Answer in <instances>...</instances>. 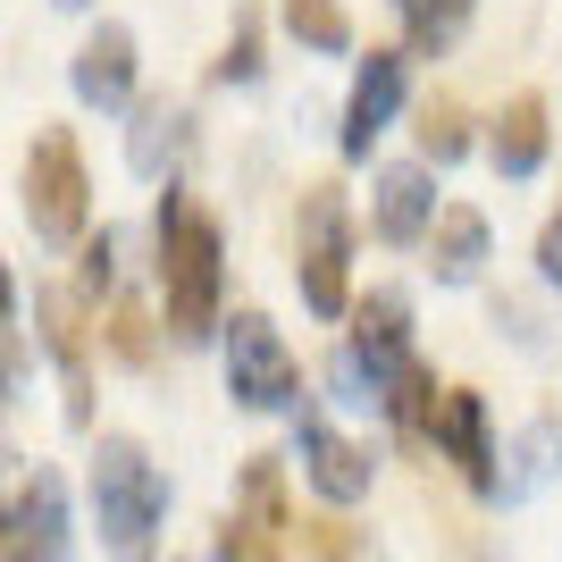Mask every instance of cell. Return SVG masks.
Returning a JSON list of instances; mask_svg holds the SVG:
<instances>
[{"label": "cell", "mask_w": 562, "mask_h": 562, "mask_svg": "<svg viewBox=\"0 0 562 562\" xmlns=\"http://www.w3.org/2000/svg\"><path fill=\"white\" fill-rule=\"evenodd\" d=\"M25 227H34V244H85V227H93V177H85L76 135H59V126L25 143Z\"/></svg>", "instance_id": "obj_4"}, {"label": "cell", "mask_w": 562, "mask_h": 562, "mask_svg": "<svg viewBox=\"0 0 562 562\" xmlns=\"http://www.w3.org/2000/svg\"><path fill=\"white\" fill-rule=\"evenodd\" d=\"M9 311H18V285H9V269H0V328H9Z\"/></svg>", "instance_id": "obj_28"}, {"label": "cell", "mask_w": 562, "mask_h": 562, "mask_svg": "<svg viewBox=\"0 0 562 562\" xmlns=\"http://www.w3.org/2000/svg\"><path fill=\"white\" fill-rule=\"evenodd\" d=\"M160 513H168V479L135 437H101L93 453V520L110 562H151L160 546Z\"/></svg>", "instance_id": "obj_2"}, {"label": "cell", "mask_w": 562, "mask_h": 562, "mask_svg": "<svg viewBox=\"0 0 562 562\" xmlns=\"http://www.w3.org/2000/svg\"><path fill=\"white\" fill-rule=\"evenodd\" d=\"M34 319H43V345H50V361H59V378H68V420L85 428V420H93V370H85V303H76L68 285H43V294H34Z\"/></svg>", "instance_id": "obj_11"}, {"label": "cell", "mask_w": 562, "mask_h": 562, "mask_svg": "<svg viewBox=\"0 0 562 562\" xmlns=\"http://www.w3.org/2000/svg\"><path fill=\"white\" fill-rule=\"evenodd\" d=\"M412 135H420V160L453 168V160L470 151V117H462V101H453V93L420 101V117H412Z\"/></svg>", "instance_id": "obj_20"}, {"label": "cell", "mask_w": 562, "mask_h": 562, "mask_svg": "<svg viewBox=\"0 0 562 562\" xmlns=\"http://www.w3.org/2000/svg\"><path fill=\"white\" fill-rule=\"evenodd\" d=\"M285 34H294L303 50H352L345 0H285Z\"/></svg>", "instance_id": "obj_21"}, {"label": "cell", "mask_w": 562, "mask_h": 562, "mask_svg": "<svg viewBox=\"0 0 562 562\" xmlns=\"http://www.w3.org/2000/svg\"><path fill=\"white\" fill-rule=\"evenodd\" d=\"M110 345H117V361H151V319L126 303V311L110 319Z\"/></svg>", "instance_id": "obj_23"}, {"label": "cell", "mask_w": 562, "mask_h": 562, "mask_svg": "<svg viewBox=\"0 0 562 562\" xmlns=\"http://www.w3.org/2000/svg\"><path fill=\"white\" fill-rule=\"evenodd\" d=\"M403 85H412V50H370L361 68H352V93H345V160H370V143L395 126L403 110Z\"/></svg>", "instance_id": "obj_7"}, {"label": "cell", "mask_w": 562, "mask_h": 562, "mask_svg": "<svg viewBox=\"0 0 562 562\" xmlns=\"http://www.w3.org/2000/svg\"><path fill=\"white\" fill-rule=\"evenodd\" d=\"M160 311H168L177 345H202V336L227 328V244H218V218L177 186L160 202Z\"/></svg>", "instance_id": "obj_1"}, {"label": "cell", "mask_w": 562, "mask_h": 562, "mask_svg": "<svg viewBox=\"0 0 562 562\" xmlns=\"http://www.w3.org/2000/svg\"><path fill=\"white\" fill-rule=\"evenodd\" d=\"M177 151H186V110H177V101H135V126H126L135 177H168Z\"/></svg>", "instance_id": "obj_17"}, {"label": "cell", "mask_w": 562, "mask_h": 562, "mask_svg": "<svg viewBox=\"0 0 562 562\" xmlns=\"http://www.w3.org/2000/svg\"><path fill=\"white\" fill-rule=\"evenodd\" d=\"M0 554H9V513H0Z\"/></svg>", "instance_id": "obj_30"}, {"label": "cell", "mask_w": 562, "mask_h": 562, "mask_svg": "<svg viewBox=\"0 0 562 562\" xmlns=\"http://www.w3.org/2000/svg\"><path fill=\"white\" fill-rule=\"evenodd\" d=\"M546 151H554L546 101H538V93H513V101H504V117H495V135H487L495 177H538V168H546Z\"/></svg>", "instance_id": "obj_15"}, {"label": "cell", "mask_w": 562, "mask_h": 562, "mask_svg": "<svg viewBox=\"0 0 562 562\" xmlns=\"http://www.w3.org/2000/svg\"><path fill=\"white\" fill-rule=\"evenodd\" d=\"M68 85H76V101H85V110H126V101H135V34H126L117 18H101L93 34L76 43Z\"/></svg>", "instance_id": "obj_9"}, {"label": "cell", "mask_w": 562, "mask_h": 562, "mask_svg": "<svg viewBox=\"0 0 562 562\" xmlns=\"http://www.w3.org/2000/svg\"><path fill=\"white\" fill-rule=\"evenodd\" d=\"M513 462H520V470H513V479H504V495H538L546 479H554V470H562V420H554V412H538V420L520 428Z\"/></svg>", "instance_id": "obj_19"}, {"label": "cell", "mask_w": 562, "mask_h": 562, "mask_svg": "<svg viewBox=\"0 0 562 562\" xmlns=\"http://www.w3.org/2000/svg\"><path fill=\"white\" fill-rule=\"evenodd\" d=\"M110 260H117V244H110V235H101V244H85V294H110V278H117Z\"/></svg>", "instance_id": "obj_25"}, {"label": "cell", "mask_w": 562, "mask_h": 562, "mask_svg": "<svg viewBox=\"0 0 562 562\" xmlns=\"http://www.w3.org/2000/svg\"><path fill=\"white\" fill-rule=\"evenodd\" d=\"M428 437H437V453H446L479 495H495V428H487V395H479V386H446Z\"/></svg>", "instance_id": "obj_8"}, {"label": "cell", "mask_w": 562, "mask_h": 562, "mask_svg": "<svg viewBox=\"0 0 562 562\" xmlns=\"http://www.w3.org/2000/svg\"><path fill=\"white\" fill-rule=\"evenodd\" d=\"M227 395L244 412H294V395H303V361L269 328V311H235L227 319Z\"/></svg>", "instance_id": "obj_6"}, {"label": "cell", "mask_w": 562, "mask_h": 562, "mask_svg": "<svg viewBox=\"0 0 562 562\" xmlns=\"http://www.w3.org/2000/svg\"><path fill=\"white\" fill-rule=\"evenodd\" d=\"M50 9H93V0H50Z\"/></svg>", "instance_id": "obj_29"}, {"label": "cell", "mask_w": 562, "mask_h": 562, "mask_svg": "<svg viewBox=\"0 0 562 562\" xmlns=\"http://www.w3.org/2000/svg\"><path fill=\"white\" fill-rule=\"evenodd\" d=\"M352 352L370 361V378L412 352V294H403V285H370V294L352 303Z\"/></svg>", "instance_id": "obj_14"}, {"label": "cell", "mask_w": 562, "mask_h": 562, "mask_svg": "<svg viewBox=\"0 0 562 562\" xmlns=\"http://www.w3.org/2000/svg\"><path fill=\"white\" fill-rule=\"evenodd\" d=\"M428 218H437V186H428V160L378 168V186H370V235H378V244H420Z\"/></svg>", "instance_id": "obj_12"}, {"label": "cell", "mask_w": 562, "mask_h": 562, "mask_svg": "<svg viewBox=\"0 0 562 562\" xmlns=\"http://www.w3.org/2000/svg\"><path fill=\"white\" fill-rule=\"evenodd\" d=\"M294 285H303V311H319V319H345L352 311V211H345V186H303V211H294Z\"/></svg>", "instance_id": "obj_3"}, {"label": "cell", "mask_w": 562, "mask_h": 562, "mask_svg": "<svg viewBox=\"0 0 562 562\" xmlns=\"http://www.w3.org/2000/svg\"><path fill=\"white\" fill-rule=\"evenodd\" d=\"M352 538H345V520H319V562H345Z\"/></svg>", "instance_id": "obj_26"}, {"label": "cell", "mask_w": 562, "mask_h": 562, "mask_svg": "<svg viewBox=\"0 0 562 562\" xmlns=\"http://www.w3.org/2000/svg\"><path fill=\"white\" fill-rule=\"evenodd\" d=\"M285 529H294V513H285V470H278V453H252L244 479H235V513L218 520L211 562H285V546H294Z\"/></svg>", "instance_id": "obj_5"}, {"label": "cell", "mask_w": 562, "mask_h": 562, "mask_svg": "<svg viewBox=\"0 0 562 562\" xmlns=\"http://www.w3.org/2000/svg\"><path fill=\"white\" fill-rule=\"evenodd\" d=\"M538 278H546V285H562V211L538 227Z\"/></svg>", "instance_id": "obj_24"}, {"label": "cell", "mask_w": 562, "mask_h": 562, "mask_svg": "<svg viewBox=\"0 0 562 562\" xmlns=\"http://www.w3.org/2000/svg\"><path fill=\"white\" fill-rule=\"evenodd\" d=\"M18 370H25V352H18V336L0 328V395H9V386H18Z\"/></svg>", "instance_id": "obj_27"}, {"label": "cell", "mask_w": 562, "mask_h": 562, "mask_svg": "<svg viewBox=\"0 0 562 562\" xmlns=\"http://www.w3.org/2000/svg\"><path fill=\"white\" fill-rule=\"evenodd\" d=\"M437 395H446V386H437V370H428L420 352H403V361L378 370V403H386V420H395L403 437H428V428H437Z\"/></svg>", "instance_id": "obj_16"}, {"label": "cell", "mask_w": 562, "mask_h": 562, "mask_svg": "<svg viewBox=\"0 0 562 562\" xmlns=\"http://www.w3.org/2000/svg\"><path fill=\"white\" fill-rule=\"evenodd\" d=\"M294 453H303V479L319 487V504H336V513H345V504H361V495H370V479H378V462L352 446V437H336L328 420H303V428H294Z\"/></svg>", "instance_id": "obj_10"}, {"label": "cell", "mask_w": 562, "mask_h": 562, "mask_svg": "<svg viewBox=\"0 0 562 562\" xmlns=\"http://www.w3.org/2000/svg\"><path fill=\"white\" fill-rule=\"evenodd\" d=\"M428 278L437 285H470L479 269H487V211H470V202H437V218H428Z\"/></svg>", "instance_id": "obj_13"}, {"label": "cell", "mask_w": 562, "mask_h": 562, "mask_svg": "<svg viewBox=\"0 0 562 562\" xmlns=\"http://www.w3.org/2000/svg\"><path fill=\"white\" fill-rule=\"evenodd\" d=\"M260 76V18H235L227 50H218V85H252Z\"/></svg>", "instance_id": "obj_22"}, {"label": "cell", "mask_w": 562, "mask_h": 562, "mask_svg": "<svg viewBox=\"0 0 562 562\" xmlns=\"http://www.w3.org/2000/svg\"><path fill=\"white\" fill-rule=\"evenodd\" d=\"M470 9H479V0H395L403 34H412V59H437V50H453V34L470 25Z\"/></svg>", "instance_id": "obj_18"}]
</instances>
